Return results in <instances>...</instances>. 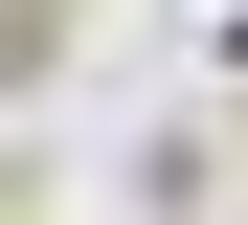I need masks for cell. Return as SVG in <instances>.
<instances>
[{
  "instance_id": "cell-1",
  "label": "cell",
  "mask_w": 248,
  "mask_h": 225,
  "mask_svg": "<svg viewBox=\"0 0 248 225\" xmlns=\"http://www.w3.org/2000/svg\"><path fill=\"white\" fill-rule=\"evenodd\" d=\"M68 45H91V0H0V90H23V68H68Z\"/></svg>"
}]
</instances>
